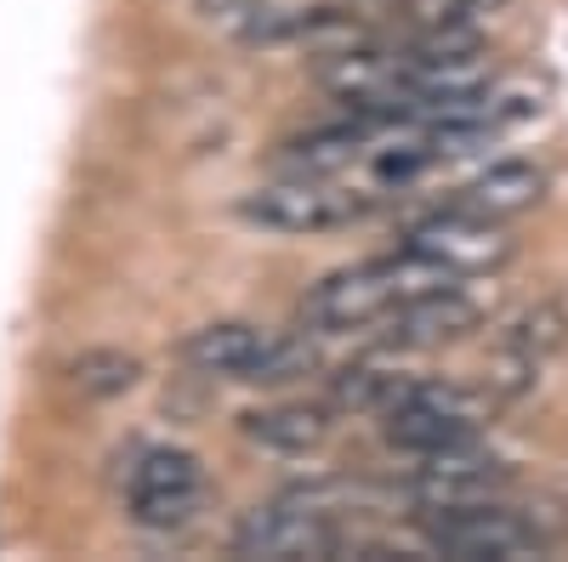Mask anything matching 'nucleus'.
<instances>
[{
	"label": "nucleus",
	"instance_id": "1",
	"mask_svg": "<svg viewBox=\"0 0 568 562\" xmlns=\"http://www.w3.org/2000/svg\"><path fill=\"white\" fill-rule=\"evenodd\" d=\"M460 285V273L420 256V251H398V256H382V262H358V267H342L329 273L324 285H313V296L302 302V324L307 330H364V324H382L387 313L433 296V290H449Z\"/></svg>",
	"mask_w": 568,
	"mask_h": 562
},
{
	"label": "nucleus",
	"instance_id": "2",
	"mask_svg": "<svg viewBox=\"0 0 568 562\" xmlns=\"http://www.w3.org/2000/svg\"><path fill=\"white\" fill-rule=\"evenodd\" d=\"M426 545L444 556H535L546 545L540 523L511 505L478 500V505H449V511H420Z\"/></svg>",
	"mask_w": 568,
	"mask_h": 562
},
{
	"label": "nucleus",
	"instance_id": "3",
	"mask_svg": "<svg viewBox=\"0 0 568 562\" xmlns=\"http://www.w3.org/2000/svg\"><path fill=\"white\" fill-rule=\"evenodd\" d=\"M240 216L267 233H329V227H347L353 216H364V200L336 187L329 176H284V182L245 194Z\"/></svg>",
	"mask_w": 568,
	"mask_h": 562
},
{
	"label": "nucleus",
	"instance_id": "4",
	"mask_svg": "<svg viewBox=\"0 0 568 562\" xmlns=\"http://www.w3.org/2000/svg\"><path fill=\"white\" fill-rule=\"evenodd\" d=\"M415 478H409V500L420 511H449V505H478V500H495L500 483H506V466L471 438V443H455V449H438V454H415Z\"/></svg>",
	"mask_w": 568,
	"mask_h": 562
},
{
	"label": "nucleus",
	"instance_id": "5",
	"mask_svg": "<svg viewBox=\"0 0 568 562\" xmlns=\"http://www.w3.org/2000/svg\"><path fill=\"white\" fill-rule=\"evenodd\" d=\"M404 245L420 251V256H433L444 267H455L460 278L466 273H489L511 256V239H506V227L495 216H478V211H438V216H426L404 233Z\"/></svg>",
	"mask_w": 568,
	"mask_h": 562
},
{
	"label": "nucleus",
	"instance_id": "6",
	"mask_svg": "<svg viewBox=\"0 0 568 562\" xmlns=\"http://www.w3.org/2000/svg\"><path fill=\"white\" fill-rule=\"evenodd\" d=\"M336 545H342L336 518L302 511L296 500L256 505L251 518L240 523V534H233V551H240V556H267V562H284V556H329Z\"/></svg>",
	"mask_w": 568,
	"mask_h": 562
},
{
	"label": "nucleus",
	"instance_id": "7",
	"mask_svg": "<svg viewBox=\"0 0 568 562\" xmlns=\"http://www.w3.org/2000/svg\"><path fill=\"white\" fill-rule=\"evenodd\" d=\"M200 505V460L187 449H149L131 472V511L149 529H176Z\"/></svg>",
	"mask_w": 568,
	"mask_h": 562
},
{
	"label": "nucleus",
	"instance_id": "8",
	"mask_svg": "<svg viewBox=\"0 0 568 562\" xmlns=\"http://www.w3.org/2000/svg\"><path fill=\"white\" fill-rule=\"evenodd\" d=\"M478 318H484V307L460 296V285H449V290H433V296L387 313L382 341L387 347H444V341H460L466 330H478Z\"/></svg>",
	"mask_w": 568,
	"mask_h": 562
},
{
	"label": "nucleus",
	"instance_id": "9",
	"mask_svg": "<svg viewBox=\"0 0 568 562\" xmlns=\"http://www.w3.org/2000/svg\"><path fill=\"white\" fill-rule=\"evenodd\" d=\"M267 330H256V324H240V318H227V324H205V330L187 341V364L205 369V375H227V381H251L262 352H267Z\"/></svg>",
	"mask_w": 568,
	"mask_h": 562
},
{
	"label": "nucleus",
	"instance_id": "10",
	"mask_svg": "<svg viewBox=\"0 0 568 562\" xmlns=\"http://www.w3.org/2000/svg\"><path fill=\"white\" fill-rule=\"evenodd\" d=\"M540 200H546V171H535V165H495V171H484L478 182H466L455 205L506 222V216L535 211Z\"/></svg>",
	"mask_w": 568,
	"mask_h": 562
},
{
	"label": "nucleus",
	"instance_id": "11",
	"mask_svg": "<svg viewBox=\"0 0 568 562\" xmlns=\"http://www.w3.org/2000/svg\"><path fill=\"white\" fill-rule=\"evenodd\" d=\"M364 136H369V120H347V125H318L307 136H291L278 154V165L291 171V176H336L347 171L358 154H364Z\"/></svg>",
	"mask_w": 568,
	"mask_h": 562
},
{
	"label": "nucleus",
	"instance_id": "12",
	"mask_svg": "<svg viewBox=\"0 0 568 562\" xmlns=\"http://www.w3.org/2000/svg\"><path fill=\"white\" fill-rule=\"evenodd\" d=\"M324 432H329V420L313 403H273V409L245 415V438L273 449V454H307L324 443Z\"/></svg>",
	"mask_w": 568,
	"mask_h": 562
},
{
	"label": "nucleus",
	"instance_id": "13",
	"mask_svg": "<svg viewBox=\"0 0 568 562\" xmlns=\"http://www.w3.org/2000/svg\"><path fill=\"white\" fill-rule=\"evenodd\" d=\"M415 387V375H398V369H382V364H353L336 375V409H353V415H393L404 403V392Z\"/></svg>",
	"mask_w": 568,
	"mask_h": 562
},
{
	"label": "nucleus",
	"instance_id": "14",
	"mask_svg": "<svg viewBox=\"0 0 568 562\" xmlns=\"http://www.w3.org/2000/svg\"><path fill=\"white\" fill-rule=\"evenodd\" d=\"M568 341V313L557 307V302H535V307H524L511 324H506V352H524V358H546V352H557Z\"/></svg>",
	"mask_w": 568,
	"mask_h": 562
},
{
	"label": "nucleus",
	"instance_id": "15",
	"mask_svg": "<svg viewBox=\"0 0 568 562\" xmlns=\"http://www.w3.org/2000/svg\"><path fill=\"white\" fill-rule=\"evenodd\" d=\"M69 375H74V387H80L85 398H114V392H131V387H136L142 364H136L131 352L103 347V352H80V358L69 364Z\"/></svg>",
	"mask_w": 568,
	"mask_h": 562
},
{
	"label": "nucleus",
	"instance_id": "16",
	"mask_svg": "<svg viewBox=\"0 0 568 562\" xmlns=\"http://www.w3.org/2000/svg\"><path fill=\"white\" fill-rule=\"evenodd\" d=\"M262 7H267V0H200V12H205L211 23H227L233 34H240V29H245V23H251Z\"/></svg>",
	"mask_w": 568,
	"mask_h": 562
}]
</instances>
